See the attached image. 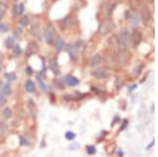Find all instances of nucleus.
<instances>
[{"mask_svg": "<svg viewBox=\"0 0 158 157\" xmlns=\"http://www.w3.org/2000/svg\"><path fill=\"white\" fill-rule=\"evenodd\" d=\"M118 41H119L120 45L123 50L125 47H128L129 45H131V34L129 33V31L122 30L118 34Z\"/></svg>", "mask_w": 158, "mask_h": 157, "instance_id": "nucleus-1", "label": "nucleus"}, {"mask_svg": "<svg viewBox=\"0 0 158 157\" xmlns=\"http://www.w3.org/2000/svg\"><path fill=\"white\" fill-rule=\"evenodd\" d=\"M115 28V23L113 20H105L102 21L99 25V33L101 35H106V34L111 33L112 31Z\"/></svg>", "mask_w": 158, "mask_h": 157, "instance_id": "nucleus-2", "label": "nucleus"}, {"mask_svg": "<svg viewBox=\"0 0 158 157\" xmlns=\"http://www.w3.org/2000/svg\"><path fill=\"white\" fill-rule=\"evenodd\" d=\"M53 37H54V25L52 23H49L45 31V40L47 43H53V39H54Z\"/></svg>", "mask_w": 158, "mask_h": 157, "instance_id": "nucleus-3", "label": "nucleus"}, {"mask_svg": "<svg viewBox=\"0 0 158 157\" xmlns=\"http://www.w3.org/2000/svg\"><path fill=\"white\" fill-rule=\"evenodd\" d=\"M129 59V56L127 54L125 50H120L117 52L116 56H115V60H116V63L118 64H125Z\"/></svg>", "mask_w": 158, "mask_h": 157, "instance_id": "nucleus-4", "label": "nucleus"}, {"mask_svg": "<svg viewBox=\"0 0 158 157\" xmlns=\"http://www.w3.org/2000/svg\"><path fill=\"white\" fill-rule=\"evenodd\" d=\"M140 40H141V34H140L139 31L135 30L133 33L131 34V45L136 47L140 42Z\"/></svg>", "mask_w": 158, "mask_h": 157, "instance_id": "nucleus-5", "label": "nucleus"}, {"mask_svg": "<svg viewBox=\"0 0 158 157\" xmlns=\"http://www.w3.org/2000/svg\"><path fill=\"white\" fill-rule=\"evenodd\" d=\"M93 76H95L96 78H99V79H104V78L109 77V72L106 70L99 69L97 71L93 72Z\"/></svg>", "mask_w": 158, "mask_h": 157, "instance_id": "nucleus-6", "label": "nucleus"}, {"mask_svg": "<svg viewBox=\"0 0 158 157\" xmlns=\"http://www.w3.org/2000/svg\"><path fill=\"white\" fill-rule=\"evenodd\" d=\"M101 61H102V57H101V55L96 54L95 56L92 57L91 61H90V66H98L100 63H101Z\"/></svg>", "mask_w": 158, "mask_h": 157, "instance_id": "nucleus-7", "label": "nucleus"}, {"mask_svg": "<svg viewBox=\"0 0 158 157\" xmlns=\"http://www.w3.org/2000/svg\"><path fill=\"white\" fill-rule=\"evenodd\" d=\"M64 81H65V83L70 87L77 86L78 83H79V80H78L76 77H74V76H68V77L64 79Z\"/></svg>", "mask_w": 158, "mask_h": 157, "instance_id": "nucleus-8", "label": "nucleus"}, {"mask_svg": "<svg viewBox=\"0 0 158 157\" xmlns=\"http://www.w3.org/2000/svg\"><path fill=\"white\" fill-rule=\"evenodd\" d=\"M23 11H24V4L23 3H19V4H16L13 8V13L14 15H22Z\"/></svg>", "mask_w": 158, "mask_h": 157, "instance_id": "nucleus-9", "label": "nucleus"}, {"mask_svg": "<svg viewBox=\"0 0 158 157\" xmlns=\"http://www.w3.org/2000/svg\"><path fill=\"white\" fill-rule=\"evenodd\" d=\"M68 52H69L70 57H71L72 60H75L77 58V49L74 45H69L68 47Z\"/></svg>", "mask_w": 158, "mask_h": 157, "instance_id": "nucleus-10", "label": "nucleus"}, {"mask_svg": "<svg viewBox=\"0 0 158 157\" xmlns=\"http://www.w3.org/2000/svg\"><path fill=\"white\" fill-rule=\"evenodd\" d=\"M55 47H56V51H57V52H60V51L62 50V49H63V47H64L63 39H62V38H57Z\"/></svg>", "mask_w": 158, "mask_h": 157, "instance_id": "nucleus-11", "label": "nucleus"}, {"mask_svg": "<svg viewBox=\"0 0 158 157\" xmlns=\"http://www.w3.org/2000/svg\"><path fill=\"white\" fill-rule=\"evenodd\" d=\"M25 89H26V91L30 92V93H33L35 91V84L32 80H28L26 82H25Z\"/></svg>", "mask_w": 158, "mask_h": 157, "instance_id": "nucleus-12", "label": "nucleus"}, {"mask_svg": "<svg viewBox=\"0 0 158 157\" xmlns=\"http://www.w3.org/2000/svg\"><path fill=\"white\" fill-rule=\"evenodd\" d=\"M8 132V124L6 122H0V137L6 135Z\"/></svg>", "mask_w": 158, "mask_h": 157, "instance_id": "nucleus-13", "label": "nucleus"}, {"mask_svg": "<svg viewBox=\"0 0 158 157\" xmlns=\"http://www.w3.org/2000/svg\"><path fill=\"white\" fill-rule=\"evenodd\" d=\"M6 47H8V49H11V47H14V44H15V39L13 38V37H8V38L6 39Z\"/></svg>", "mask_w": 158, "mask_h": 157, "instance_id": "nucleus-14", "label": "nucleus"}, {"mask_svg": "<svg viewBox=\"0 0 158 157\" xmlns=\"http://www.w3.org/2000/svg\"><path fill=\"white\" fill-rule=\"evenodd\" d=\"M1 116H2V117H3L4 119L11 118V116H12V111H11V109H8V107L4 109V110L2 111V114H1Z\"/></svg>", "mask_w": 158, "mask_h": 157, "instance_id": "nucleus-15", "label": "nucleus"}, {"mask_svg": "<svg viewBox=\"0 0 158 157\" xmlns=\"http://www.w3.org/2000/svg\"><path fill=\"white\" fill-rule=\"evenodd\" d=\"M2 93L3 95H10V94L12 93V90H11V87H10V84H4V86L2 87Z\"/></svg>", "mask_w": 158, "mask_h": 157, "instance_id": "nucleus-16", "label": "nucleus"}, {"mask_svg": "<svg viewBox=\"0 0 158 157\" xmlns=\"http://www.w3.org/2000/svg\"><path fill=\"white\" fill-rule=\"evenodd\" d=\"M51 68L54 72H55V74H59V68H58V64L56 62V60H52L51 61Z\"/></svg>", "mask_w": 158, "mask_h": 157, "instance_id": "nucleus-17", "label": "nucleus"}, {"mask_svg": "<svg viewBox=\"0 0 158 157\" xmlns=\"http://www.w3.org/2000/svg\"><path fill=\"white\" fill-rule=\"evenodd\" d=\"M13 54H14L15 57H19L20 54H21V47L19 45H16L15 47H13Z\"/></svg>", "mask_w": 158, "mask_h": 157, "instance_id": "nucleus-18", "label": "nucleus"}, {"mask_svg": "<svg viewBox=\"0 0 158 157\" xmlns=\"http://www.w3.org/2000/svg\"><path fill=\"white\" fill-rule=\"evenodd\" d=\"M29 23V18L26 16H23L21 19L19 20V24L22 25V27H25V25H28Z\"/></svg>", "mask_w": 158, "mask_h": 157, "instance_id": "nucleus-19", "label": "nucleus"}, {"mask_svg": "<svg viewBox=\"0 0 158 157\" xmlns=\"http://www.w3.org/2000/svg\"><path fill=\"white\" fill-rule=\"evenodd\" d=\"M8 31V25L2 23V22H0V32H2V33H6Z\"/></svg>", "mask_w": 158, "mask_h": 157, "instance_id": "nucleus-20", "label": "nucleus"}, {"mask_svg": "<svg viewBox=\"0 0 158 157\" xmlns=\"http://www.w3.org/2000/svg\"><path fill=\"white\" fill-rule=\"evenodd\" d=\"M6 77L8 79V81H13V80L16 79V76H15L14 73H11V74H8V73H6Z\"/></svg>", "mask_w": 158, "mask_h": 157, "instance_id": "nucleus-21", "label": "nucleus"}, {"mask_svg": "<svg viewBox=\"0 0 158 157\" xmlns=\"http://www.w3.org/2000/svg\"><path fill=\"white\" fill-rule=\"evenodd\" d=\"M65 138L67 139H69V140H72V139H74L75 138V134L72 132H67L65 133Z\"/></svg>", "mask_w": 158, "mask_h": 157, "instance_id": "nucleus-22", "label": "nucleus"}, {"mask_svg": "<svg viewBox=\"0 0 158 157\" xmlns=\"http://www.w3.org/2000/svg\"><path fill=\"white\" fill-rule=\"evenodd\" d=\"M37 80H38L39 86H40L42 91H45V84H43V82H42V79L40 78V76H37Z\"/></svg>", "mask_w": 158, "mask_h": 157, "instance_id": "nucleus-23", "label": "nucleus"}, {"mask_svg": "<svg viewBox=\"0 0 158 157\" xmlns=\"http://www.w3.org/2000/svg\"><path fill=\"white\" fill-rule=\"evenodd\" d=\"M86 151H88V153H89V154H94L95 152H96V150H95L94 147H88Z\"/></svg>", "mask_w": 158, "mask_h": 157, "instance_id": "nucleus-24", "label": "nucleus"}, {"mask_svg": "<svg viewBox=\"0 0 158 157\" xmlns=\"http://www.w3.org/2000/svg\"><path fill=\"white\" fill-rule=\"evenodd\" d=\"M4 101H6V99H4V95H3L2 91L0 90V105L4 103Z\"/></svg>", "mask_w": 158, "mask_h": 157, "instance_id": "nucleus-25", "label": "nucleus"}, {"mask_svg": "<svg viewBox=\"0 0 158 157\" xmlns=\"http://www.w3.org/2000/svg\"><path fill=\"white\" fill-rule=\"evenodd\" d=\"M138 17L137 16H133L132 17V23H133V24H137V23H138Z\"/></svg>", "mask_w": 158, "mask_h": 157, "instance_id": "nucleus-26", "label": "nucleus"}, {"mask_svg": "<svg viewBox=\"0 0 158 157\" xmlns=\"http://www.w3.org/2000/svg\"><path fill=\"white\" fill-rule=\"evenodd\" d=\"M3 15H4V10H2V8H0V19L2 18Z\"/></svg>", "mask_w": 158, "mask_h": 157, "instance_id": "nucleus-27", "label": "nucleus"}, {"mask_svg": "<svg viewBox=\"0 0 158 157\" xmlns=\"http://www.w3.org/2000/svg\"><path fill=\"white\" fill-rule=\"evenodd\" d=\"M26 72H29V73H28L29 75H31V74H32V70H31V68H30V66H29V68H26Z\"/></svg>", "mask_w": 158, "mask_h": 157, "instance_id": "nucleus-28", "label": "nucleus"}, {"mask_svg": "<svg viewBox=\"0 0 158 157\" xmlns=\"http://www.w3.org/2000/svg\"><path fill=\"white\" fill-rule=\"evenodd\" d=\"M16 1H17V0H16Z\"/></svg>", "mask_w": 158, "mask_h": 157, "instance_id": "nucleus-29", "label": "nucleus"}]
</instances>
